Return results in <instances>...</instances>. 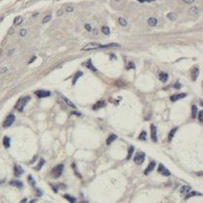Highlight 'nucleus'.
I'll return each instance as SVG.
<instances>
[{
  "label": "nucleus",
  "mask_w": 203,
  "mask_h": 203,
  "mask_svg": "<svg viewBox=\"0 0 203 203\" xmlns=\"http://www.w3.org/2000/svg\"><path fill=\"white\" fill-rule=\"evenodd\" d=\"M30 97L29 96H26V97H21L18 101H17V103H16V105H15V109L17 110V111H19V112H22L23 111V109H24V107H25V106H26V104L28 103V102L30 101Z\"/></svg>",
  "instance_id": "1"
},
{
  "label": "nucleus",
  "mask_w": 203,
  "mask_h": 203,
  "mask_svg": "<svg viewBox=\"0 0 203 203\" xmlns=\"http://www.w3.org/2000/svg\"><path fill=\"white\" fill-rule=\"evenodd\" d=\"M63 169H64V166L62 164H59L57 165L56 167L53 168L52 171H51V175H52L54 178H58V177H60L63 171Z\"/></svg>",
  "instance_id": "2"
},
{
  "label": "nucleus",
  "mask_w": 203,
  "mask_h": 203,
  "mask_svg": "<svg viewBox=\"0 0 203 203\" xmlns=\"http://www.w3.org/2000/svg\"><path fill=\"white\" fill-rule=\"evenodd\" d=\"M103 48V45L99 44V43H95V42H90L87 43L86 45H84L82 50L83 51H91V50H97V49H102Z\"/></svg>",
  "instance_id": "3"
},
{
  "label": "nucleus",
  "mask_w": 203,
  "mask_h": 203,
  "mask_svg": "<svg viewBox=\"0 0 203 203\" xmlns=\"http://www.w3.org/2000/svg\"><path fill=\"white\" fill-rule=\"evenodd\" d=\"M145 157H146V155H145V153L144 152H142V151H139V152H137V153L135 154V156H134V163L136 164V165H141V164H143L144 163V161H145Z\"/></svg>",
  "instance_id": "4"
},
{
  "label": "nucleus",
  "mask_w": 203,
  "mask_h": 203,
  "mask_svg": "<svg viewBox=\"0 0 203 203\" xmlns=\"http://www.w3.org/2000/svg\"><path fill=\"white\" fill-rule=\"evenodd\" d=\"M14 120H15V116H14V114H10V115L5 119V121H4V123H3V128H9V126H11V125L14 124Z\"/></svg>",
  "instance_id": "5"
},
{
  "label": "nucleus",
  "mask_w": 203,
  "mask_h": 203,
  "mask_svg": "<svg viewBox=\"0 0 203 203\" xmlns=\"http://www.w3.org/2000/svg\"><path fill=\"white\" fill-rule=\"evenodd\" d=\"M150 137L153 142H157V129L154 125H150Z\"/></svg>",
  "instance_id": "6"
},
{
  "label": "nucleus",
  "mask_w": 203,
  "mask_h": 203,
  "mask_svg": "<svg viewBox=\"0 0 203 203\" xmlns=\"http://www.w3.org/2000/svg\"><path fill=\"white\" fill-rule=\"evenodd\" d=\"M23 172H24V170L22 169L21 166L16 165V164L14 166V175H15L16 177L21 176V175L23 174Z\"/></svg>",
  "instance_id": "7"
},
{
  "label": "nucleus",
  "mask_w": 203,
  "mask_h": 203,
  "mask_svg": "<svg viewBox=\"0 0 203 203\" xmlns=\"http://www.w3.org/2000/svg\"><path fill=\"white\" fill-rule=\"evenodd\" d=\"M35 93L38 98H46V97H49L51 95V92L46 91V90H37Z\"/></svg>",
  "instance_id": "8"
},
{
  "label": "nucleus",
  "mask_w": 203,
  "mask_h": 203,
  "mask_svg": "<svg viewBox=\"0 0 203 203\" xmlns=\"http://www.w3.org/2000/svg\"><path fill=\"white\" fill-rule=\"evenodd\" d=\"M158 172H160L162 175H164V176H170L171 175V172H170V171L168 170V169H166L163 165H159L158 166Z\"/></svg>",
  "instance_id": "9"
},
{
  "label": "nucleus",
  "mask_w": 203,
  "mask_h": 203,
  "mask_svg": "<svg viewBox=\"0 0 203 203\" xmlns=\"http://www.w3.org/2000/svg\"><path fill=\"white\" fill-rule=\"evenodd\" d=\"M187 95L185 93H181V94H175V95H172L171 96V102H176L177 100H180V99H183L185 98Z\"/></svg>",
  "instance_id": "10"
},
{
  "label": "nucleus",
  "mask_w": 203,
  "mask_h": 203,
  "mask_svg": "<svg viewBox=\"0 0 203 203\" xmlns=\"http://www.w3.org/2000/svg\"><path fill=\"white\" fill-rule=\"evenodd\" d=\"M155 165H156V163H155L154 161L150 162V163L148 164V166L147 167V169L145 170V174H146V175H147V174H148L152 170H153V169L155 168Z\"/></svg>",
  "instance_id": "11"
},
{
  "label": "nucleus",
  "mask_w": 203,
  "mask_h": 203,
  "mask_svg": "<svg viewBox=\"0 0 203 203\" xmlns=\"http://www.w3.org/2000/svg\"><path fill=\"white\" fill-rule=\"evenodd\" d=\"M106 106V103L104 101H99L97 104H95L94 106H93V110H98V109H100V108H102V107H104Z\"/></svg>",
  "instance_id": "12"
},
{
  "label": "nucleus",
  "mask_w": 203,
  "mask_h": 203,
  "mask_svg": "<svg viewBox=\"0 0 203 203\" xmlns=\"http://www.w3.org/2000/svg\"><path fill=\"white\" fill-rule=\"evenodd\" d=\"M158 78H159V80H160L162 83H166V82L168 81L169 76H168V74L165 73V72H160V73H159V76H158Z\"/></svg>",
  "instance_id": "13"
},
{
  "label": "nucleus",
  "mask_w": 203,
  "mask_h": 203,
  "mask_svg": "<svg viewBox=\"0 0 203 203\" xmlns=\"http://www.w3.org/2000/svg\"><path fill=\"white\" fill-rule=\"evenodd\" d=\"M177 17H178V16H177V14L174 13V12H171V13H169L167 14V18L169 20H171V21H175L177 19Z\"/></svg>",
  "instance_id": "14"
},
{
  "label": "nucleus",
  "mask_w": 203,
  "mask_h": 203,
  "mask_svg": "<svg viewBox=\"0 0 203 203\" xmlns=\"http://www.w3.org/2000/svg\"><path fill=\"white\" fill-rule=\"evenodd\" d=\"M198 74H199V69H198V68L195 67L194 69H193L191 76H192V80H193L194 82L196 81V79H197V77H198Z\"/></svg>",
  "instance_id": "15"
},
{
  "label": "nucleus",
  "mask_w": 203,
  "mask_h": 203,
  "mask_svg": "<svg viewBox=\"0 0 203 203\" xmlns=\"http://www.w3.org/2000/svg\"><path fill=\"white\" fill-rule=\"evenodd\" d=\"M148 25L150 27H155L157 25V23H158V21H157V19L155 17H150V18H148Z\"/></svg>",
  "instance_id": "16"
},
{
  "label": "nucleus",
  "mask_w": 203,
  "mask_h": 203,
  "mask_svg": "<svg viewBox=\"0 0 203 203\" xmlns=\"http://www.w3.org/2000/svg\"><path fill=\"white\" fill-rule=\"evenodd\" d=\"M190 191H191V187H190V186H182V187L180 188V190H179L180 194H183V195L187 194Z\"/></svg>",
  "instance_id": "17"
},
{
  "label": "nucleus",
  "mask_w": 203,
  "mask_h": 203,
  "mask_svg": "<svg viewBox=\"0 0 203 203\" xmlns=\"http://www.w3.org/2000/svg\"><path fill=\"white\" fill-rule=\"evenodd\" d=\"M10 185L14 186V187H16V188H22V187H23V183H22L21 181H19V180H12V181L10 182Z\"/></svg>",
  "instance_id": "18"
},
{
  "label": "nucleus",
  "mask_w": 203,
  "mask_h": 203,
  "mask_svg": "<svg viewBox=\"0 0 203 203\" xmlns=\"http://www.w3.org/2000/svg\"><path fill=\"white\" fill-rule=\"evenodd\" d=\"M117 139V135L116 134H110L109 136H108V138L106 139V145H110L114 140H116Z\"/></svg>",
  "instance_id": "19"
},
{
  "label": "nucleus",
  "mask_w": 203,
  "mask_h": 203,
  "mask_svg": "<svg viewBox=\"0 0 203 203\" xmlns=\"http://www.w3.org/2000/svg\"><path fill=\"white\" fill-rule=\"evenodd\" d=\"M60 96H61V98L63 99V101L65 102V103H66V104H67V105H68V106H69L70 107H73V108H76V106H75V105H74V104L72 103V102H71V101H70L69 99H67L66 97H64V96H62V95H60Z\"/></svg>",
  "instance_id": "20"
},
{
  "label": "nucleus",
  "mask_w": 203,
  "mask_h": 203,
  "mask_svg": "<svg viewBox=\"0 0 203 203\" xmlns=\"http://www.w3.org/2000/svg\"><path fill=\"white\" fill-rule=\"evenodd\" d=\"M10 142H11V139H10L8 136H5V137L3 138V145H4V147H5L6 148H10Z\"/></svg>",
  "instance_id": "21"
},
{
  "label": "nucleus",
  "mask_w": 203,
  "mask_h": 203,
  "mask_svg": "<svg viewBox=\"0 0 203 203\" xmlns=\"http://www.w3.org/2000/svg\"><path fill=\"white\" fill-rule=\"evenodd\" d=\"M200 196L201 195V194L200 193H197V192H192V193H188L187 194H186V196H185V199H188V198H190V197H192V196Z\"/></svg>",
  "instance_id": "22"
},
{
  "label": "nucleus",
  "mask_w": 203,
  "mask_h": 203,
  "mask_svg": "<svg viewBox=\"0 0 203 203\" xmlns=\"http://www.w3.org/2000/svg\"><path fill=\"white\" fill-rule=\"evenodd\" d=\"M177 129H177V128H174V129H172L171 130V132L169 133V137H168V140H169L170 142H171V139L173 138V136H174L175 132L177 131Z\"/></svg>",
  "instance_id": "23"
},
{
  "label": "nucleus",
  "mask_w": 203,
  "mask_h": 203,
  "mask_svg": "<svg viewBox=\"0 0 203 203\" xmlns=\"http://www.w3.org/2000/svg\"><path fill=\"white\" fill-rule=\"evenodd\" d=\"M189 14H193V15L198 14V9H197L196 7H191L190 10H189Z\"/></svg>",
  "instance_id": "24"
},
{
  "label": "nucleus",
  "mask_w": 203,
  "mask_h": 203,
  "mask_svg": "<svg viewBox=\"0 0 203 203\" xmlns=\"http://www.w3.org/2000/svg\"><path fill=\"white\" fill-rule=\"evenodd\" d=\"M63 197H64L65 199H67L70 203H76V198L73 197V196H71V195H69V194H64Z\"/></svg>",
  "instance_id": "25"
},
{
  "label": "nucleus",
  "mask_w": 203,
  "mask_h": 203,
  "mask_svg": "<svg viewBox=\"0 0 203 203\" xmlns=\"http://www.w3.org/2000/svg\"><path fill=\"white\" fill-rule=\"evenodd\" d=\"M22 21H23L22 16H16V17L14 18V24L15 25V26H18L19 24H21Z\"/></svg>",
  "instance_id": "26"
},
{
  "label": "nucleus",
  "mask_w": 203,
  "mask_h": 203,
  "mask_svg": "<svg viewBox=\"0 0 203 203\" xmlns=\"http://www.w3.org/2000/svg\"><path fill=\"white\" fill-rule=\"evenodd\" d=\"M85 65H86V67L87 68H89L90 70H92V71H97V69L93 66V64H92V61H91V60H87V62L85 63Z\"/></svg>",
  "instance_id": "27"
},
{
  "label": "nucleus",
  "mask_w": 203,
  "mask_h": 203,
  "mask_svg": "<svg viewBox=\"0 0 203 203\" xmlns=\"http://www.w3.org/2000/svg\"><path fill=\"white\" fill-rule=\"evenodd\" d=\"M196 116H197V106L194 105L192 106V117L194 119Z\"/></svg>",
  "instance_id": "28"
},
{
  "label": "nucleus",
  "mask_w": 203,
  "mask_h": 203,
  "mask_svg": "<svg viewBox=\"0 0 203 203\" xmlns=\"http://www.w3.org/2000/svg\"><path fill=\"white\" fill-rule=\"evenodd\" d=\"M81 76H83V72H81V71H80V72H77V73H76L75 77H74V79H73L72 83H73V84H75V83H76V82H77V80L81 77Z\"/></svg>",
  "instance_id": "29"
},
{
  "label": "nucleus",
  "mask_w": 203,
  "mask_h": 203,
  "mask_svg": "<svg viewBox=\"0 0 203 203\" xmlns=\"http://www.w3.org/2000/svg\"><path fill=\"white\" fill-rule=\"evenodd\" d=\"M118 22H119V24L121 25V26H126V25H128V21H126L125 18H123V17H119L118 18Z\"/></svg>",
  "instance_id": "30"
},
{
  "label": "nucleus",
  "mask_w": 203,
  "mask_h": 203,
  "mask_svg": "<svg viewBox=\"0 0 203 203\" xmlns=\"http://www.w3.org/2000/svg\"><path fill=\"white\" fill-rule=\"evenodd\" d=\"M101 30H102V32H103V34H105L106 36H108L110 34V30H109V28L107 26H103Z\"/></svg>",
  "instance_id": "31"
},
{
  "label": "nucleus",
  "mask_w": 203,
  "mask_h": 203,
  "mask_svg": "<svg viewBox=\"0 0 203 203\" xmlns=\"http://www.w3.org/2000/svg\"><path fill=\"white\" fill-rule=\"evenodd\" d=\"M44 164H45V160L41 158V159H40V161H39V163H38V164H37V166L36 167V170H37V171H39V170H40V169L42 168V166H43Z\"/></svg>",
  "instance_id": "32"
},
{
  "label": "nucleus",
  "mask_w": 203,
  "mask_h": 203,
  "mask_svg": "<svg viewBox=\"0 0 203 203\" xmlns=\"http://www.w3.org/2000/svg\"><path fill=\"white\" fill-rule=\"evenodd\" d=\"M28 182L30 183L31 186H33V187L36 186V181H35V179L32 177V175H29V176H28Z\"/></svg>",
  "instance_id": "33"
},
{
  "label": "nucleus",
  "mask_w": 203,
  "mask_h": 203,
  "mask_svg": "<svg viewBox=\"0 0 203 203\" xmlns=\"http://www.w3.org/2000/svg\"><path fill=\"white\" fill-rule=\"evenodd\" d=\"M133 150H134V148L133 147H129V153H128V157H126V159H130L131 158V155H132V153H133Z\"/></svg>",
  "instance_id": "34"
},
{
  "label": "nucleus",
  "mask_w": 203,
  "mask_h": 203,
  "mask_svg": "<svg viewBox=\"0 0 203 203\" xmlns=\"http://www.w3.org/2000/svg\"><path fill=\"white\" fill-rule=\"evenodd\" d=\"M139 139L143 140V141H146L147 140V132L146 131H142L141 134L139 135Z\"/></svg>",
  "instance_id": "35"
},
{
  "label": "nucleus",
  "mask_w": 203,
  "mask_h": 203,
  "mask_svg": "<svg viewBox=\"0 0 203 203\" xmlns=\"http://www.w3.org/2000/svg\"><path fill=\"white\" fill-rule=\"evenodd\" d=\"M51 18H52V16H51V14H48V15H46L43 19H42V23H47V22H49L50 20H51Z\"/></svg>",
  "instance_id": "36"
},
{
  "label": "nucleus",
  "mask_w": 203,
  "mask_h": 203,
  "mask_svg": "<svg viewBox=\"0 0 203 203\" xmlns=\"http://www.w3.org/2000/svg\"><path fill=\"white\" fill-rule=\"evenodd\" d=\"M198 121L199 122H203V111H199L198 112Z\"/></svg>",
  "instance_id": "37"
},
{
  "label": "nucleus",
  "mask_w": 203,
  "mask_h": 203,
  "mask_svg": "<svg viewBox=\"0 0 203 203\" xmlns=\"http://www.w3.org/2000/svg\"><path fill=\"white\" fill-rule=\"evenodd\" d=\"M26 34H27V31L25 30V29H21L20 32H19V35L21 37H25V36H26Z\"/></svg>",
  "instance_id": "38"
},
{
  "label": "nucleus",
  "mask_w": 203,
  "mask_h": 203,
  "mask_svg": "<svg viewBox=\"0 0 203 203\" xmlns=\"http://www.w3.org/2000/svg\"><path fill=\"white\" fill-rule=\"evenodd\" d=\"M65 11H66L67 13H71V12L74 11V8H73L72 6H67V7L65 8Z\"/></svg>",
  "instance_id": "39"
},
{
  "label": "nucleus",
  "mask_w": 203,
  "mask_h": 203,
  "mask_svg": "<svg viewBox=\"0 0 203 203\" xmlns=\"http://www.w3.org/2000/svg\"><path fill=\"white\" fill-rule=\"evenodd\" d=\"M84 28H85L88 32L91 31V26H90V24H85V25H84Z\"/></svg>",
  "instance_id": "40"
},
{
  "label": "nucleus",
  "mask_w": 203,
  "mask_h": 203,
  "mask_svg": "<svg viewBox=\"0 0 203 203\" xmlns=\"http://www.w3.org/2000/svg\"><path fill=\"white\" fill-rule=\"evenodd\" d=\"M194 0H183V2L186 4H192V3H194Z\"/></svg>",
  "instance_id": "41"
},
{
  "label": "nucleus",
  "mask_w": 203,
  "mask_h": 203,
  "mask_svg": "<svg viewBox=\"0 0 203 203\" xmlns=\"http://www.w3.org/2000/svg\"><path fill=\"white\" fill-rule=\"evenodd\" d=\"M180 87H181V84H180L179 83H176L174 84V88H175V89H179Z\"/></svg>",
  "instance_id": "42"
},
{
  "label": "nucleus",
  "mask_w": 203,
  "mask_h": 203,
  "mask_svg": "<svg viewBox=\"0 0 203 203\" xmlns=\"http://www.w3.org/2000/svg\"><path fill=\"white\" fill-rule=\"evenodd\" d=\"M126 68H128V69H130V68H134V64H133L132 62H129V66L126 67Z\"/></svg>",
  "instance_id": "43"
},
{
  "label": "nucleus",
  "mask_w": 203,
  "mask_h": 203,
  "mask_svg": "<svg viewBox=\"0 0 203 203\" xmlns=\"http://www.w3.org/2000/svg\"><path fill=\"white\" fill-rule=\"evenodd\" d=\"M139 2H151V1H154V0H138Z\"/></svg>",
  "instance_id": "44"
},
{
  "label": "nucleus",
  "mask_w": 203,
  "mask_h": 203,
  "mask_svg": "<svg viewBox=\"0 0 203 203\" xmlns=\"http://www.w3.org/2000/svg\"><path fill=\"white\" fill-rule=\"evenodd\" d=\"M62 14H63V10H60V11L58 12V14H58V15L60 16V15H61Z\"/></svg>",
  "instance_id": "45"
},
{
  "label": "nucleus",
  "mask_w": 203,
  "mask_h": 203,
  "mask_svg": "<svg viewBox=\"0 0 203 203\" xmlns=\"http://www.w3.org/2000/svg\"><path fill=\"white\" fill-rule=\"evenodd\" d=\"M26 202H27V198H23L19 203H26Z\"/></svg>",
  "instance_id": "46"
},
{
  "label": "nucleus",
  "mask_w": 203,
  "mask_h": 203,
  "mask_svg": "<svg viewBox=\"0 0 203 203\" xmlns=\"http://www.w3.org/2000/svg\"><path fill=\"white\" fill-rule=\"evenodd\" d=\"M35 60H36V57H34V58H33V59H32V60H31L30 61H29V63H32V62H33V61H34Z\"/></svg>",
  "instance_id": "47"
},
{
  "label": "nucleus",
  "mask_w": 203,
  "mask_h": 203,
  "mask_svg": "<svg viewBox=\"0 0 203 203\" xmlns=\"http://www.w3.org/2000/svg\"><path fill=\"white\" fill-rule=\"evenodd\" d=\"M14 49H13V50H11V51H10V52H9V56H11V55H12V54H13V52H14Z\"/></svg>",
  "instance_id": "48"
},
{
  "label": "nucleus",
  "mask_w": 203,
  "mask_h": 203,
  "mask_svg": "<svg viewBox=\"0 0 203 203\" xmlns=\"http://www.w3.org/2000/svg\"><path fill=\"white\" fill-rule=\"evenodd\" d=\"M36 201H37V200H36V199H33V200H32V201H31V202H30V203H36Z\"/></svg>",
  "instance_id": "49"
},
{
  "label": "nucleus",
  "mask_w": 203,
  "mask_h": 203,
  "mask_svg": "<svg viewBox=\"0 0 203 203\" xmlns=\"http://www.w3.org/2000/svg\"><path fill=\"white\" fill-rule=\"evenodd\" d=\"M116 1H119V0H116Z\"/></svg>",
  "instance_id": "50"
}]
</instances>
